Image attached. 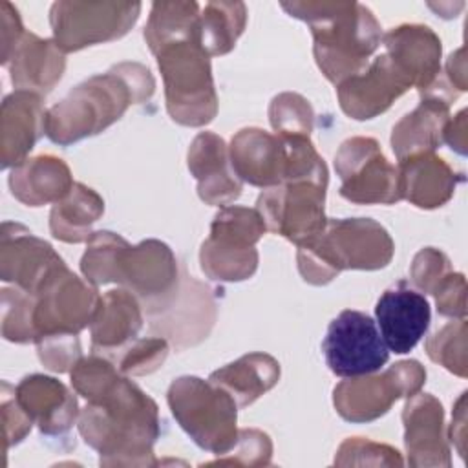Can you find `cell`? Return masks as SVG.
Here are the masks:
<instances>
[{
    "instance_id": "cell-18",
    "label": "cell",
    "mask_w": 468,
    "mask_h": 468,
    "mask_svg": "<svg viewBox=\"0 0 468 468\" xmlns=\"http://www.w3.org/2000/svg\"><path fill=\"white\" fill-rule=\"evenodd\" d=\"M229 159L234 174L254 186L272 188L285 179L283 141L260 128L239 130L232 137Z\"/></svg>"
},
{
    "instance_id": "cell-14",
    "label": "cell",
    "mask_w": 468,
    "mask_h": 468,
    "mask_svg": "<svg viewBox=\"0 0 468 468\" xmlns=\"http://www.w3.org/2000/svg\"><path fill=\"white\" fill-rule=\"evenodd\" d=\"M324 199L325 186L316 183H282L260 194L256 210L261 214L269 230L302 245L325 229Z\"/></svg>"
},
{
    "instance_id": "cell-41",
    "label": "cell",
    "mask_w": 468,
    "mask_h": 468,
    "mask_svg": "<svg viewBox=\"0 0 468 468\" xmlns=\"http://www.w3.org/2000/svg\"><path fill=\"white\" fill-rule=\"evenodd\" d=\"M2 18V64L7 66L16 44L24 37V27L20 24L18 11L9 2H0Z\"/></svg>"
},
{
    "instance_id": "cell-38",
    "label": "cell",
    "mask_w": 468,
    "mask_h": 468,
    "mask_svg": "<svg viewBox=\"0 0 468 468\" xmlns=\"http://www.w3.org/2000/svg\"><path fill=\"white\" fill-rule=\"evenodd\" d=\"M42 364L57 373L69 371L80 358V346L75 333L49 335L37 340Z\"/></svg>"
},
{
    "instance_id": "cell-15",
    "label": "cell",
    "mask_w": 468,
    "mask_h": 468,
    "mask_svg": "<svg viewBox=\"0 0 468 468\" xmlns=\"http://www.w3.org/2000/svg\"><path fill=\"white\" fill-rule=\"evenodd\" d=\"M410 77L384 53L355 77L340 82L338 101L344 113L353 119H373L411 88Z\"/></svg>"
},
{
    "instance_id": "cell-23",
    "label": "cell",
    "mask_w": 468,
    "mask_h": 468,
    "mask_svg": "<svg viewBox=\"0 0 468 468\" xmlns=\"http://www.w3.org/2000/svg\"><path fill=\"white\" fill-rule=\"evenodd\" d=\"M15 399L46 435L68 431L77 419V399L68 388L44 375H29L15 388Z\"/></svg>"
},
{
    "instance_id": "cell-29",
    "label": "cell",
    "mask_w": 468,
    "mask_h": 468,
    "mask_svg": "<svg viewBox=\"0 0 468 468\" xmlns=\"http://www.w3.org/2000/svg\"><path fill=\"white\" fill-rule=\"evenodd\" d=\"M280 378V364L263 353H250L214 371L210 382L221 386L239 408L252 404Z\"/></svg>"
},
{
    "instance_id": "cell-3",
    "label": "cell",
    "mask_w": 468,
    "mask_h": 468,
    "mask_svg": "<svg viewBox=\"0 0 468 468\" xmlns=\"http://www.w3.org/2000/svg\"><path fill=\"white\" fill-rule=\"evenodd\" d=\"M155 88L148 68L122 62L104 75H95L73 88L58 104L46 112V135L58 144H69L95 135L121 119L133 102L152 97Z\"/></svg>"
},
{
    "instance_id": "cell-6",
    "label": "cell",
    "mask_w": 468,
    "mask_h": 468,
    "mask_svg": "<svg viewBox=\"0 0 468 468\" xmlns=\"http://www.w3.org/2000/svg\"><path fill=\"white\" fill-rule=\"evenodd\" d=\"M165 80L166 110L185 126H203L218 112L208 53L201 40L183 38L159 48L155 53Z\"/></svg>"
},
{
    "instance_id": "cell-12",
    "label": "cell",
    "mask_w": 468,
    "mask_h": 468,
    "mask_svg": "<svg viewBox=\"0 0 468 468\" xmlns=\"http://www.w3.org/2000/svg\"><path fill=\"white\" fill-rule=\"evenodd\" d=\"M33 296L35 342L49 335H77L91 324L101 303L97 289L75 276L66 265H60Z\"/></svg>"
},
{
    "instance_id": "cell-36",
    "label": "cell",
    "mask_w": 468,
    "mask_h": 468,
    "mask_svg": "<svg viewBox=\"0 0 468 468\" xmlns=\"http://www.w3.org/2000/svg\"><path fill=\"white\" fill-rule=\"evenodd\" d=\"M313 108L298 93H282L272 99L269 119L276 135H305L313 130Z\"/></svg>"
},
{
    "instance_id": "cell-2",
    "label": "cell",
    "mask_w": 468,
    "mask_h": 468,
    "mask_svg": "<svg viewBox=\"0 0 468 468\" xmlns=\"http://www.w3.org/2000/svg\"><path fill=\"white\" fill-rule=\"evenodd\" d=\"M79 431L101 464H152L159 435L155 402L122 375L82 410Z\"/></svg>"
},
{
    "instance_id": "cell-21",
    "label": "cell",
    "mask_w": 468,
    "mask_h": 468,
    "mask_svg": "<svg viewBox=\"0 0 468 468\" xmlns=\"http://www.w3.org/2000/svg\"><path fill=\"white\" fill-rule=\"evenodd\" d=\"M188 168L197 179V194L208 205H227L241 194V179L229 166L227 144L210 132H201L188 150Z\"/></svg>"
},
{
    "instance_id": "cell-25",
    "label": "cell",
    "mask_w": 468,
    "mask_h": 468,
    "mask_svg": "<svg viewBox=\"0 0 468 468\" xmlns=\"http://www.w3.org/2000/svg\"><path fill=\"white\" fill-rule=\"evenodd\" d=\"M402 199L411 201L420 208H435L444 205L455 192L461 174H455L450 165L431 152L415 154L399 161Z\"/></svg>"
},
{
    "instance_id": "cell-10",
    "label": "cell",
    "mask_w": 468,
    "mask_h": 468,
    "mask_svg": "<svg viewBox=\"0 0 468 468\" xmlns=\"http://www.w3.org/2000/svg\"><path fill=\"white\" fill-rule=\"evenodd\" d=\"M426 380V371L417 360H402L382 375H362L340 382L333 402L340 417L351 422H367L384 415L400 397L415 395Z\"/></svg>"
},
{
    "instance_id": "cell-20",
    "label": "cell",
    "mask_w": 468,
    "mask_h": 468,
    "mask_svg": "<svg viewBox=\"0 0 468 468\" xmlns=\"http://www.w3.org/2000/svg\"><path fill=\"white\" fill-rule=\"evenodd\" d=\"M388 57L410 77L419 91H426L439 80L441 73V40L420 24H404L393 27L382 37Z\"/></svg>"
},
{
    "instance_id": "cell-30",
    "label": "cell",
    "mask_w": 468,
    "mask_h": 468,
    "mask_svg": "<svg viewBox=\"0 0 468 468\" xmlns=\"http://www.w3.org/2000/svg\"><path fill=\"white\" fill-rule=\"evenodd\" d=\"M104 212V201L101 196L84 186L82 183H75L69 194L55 203L49 216V229L57 239L68 243H80L91 238V225Z\"/></svg>"
},
{
    "instance_id": "cell-40",
    "label": "cell",
    "mask_w": 468,
    "mask_h": 468,
    "mask_svg": "<svg viewBox=\"0 0 468 468\" xmlns=\"http://www.w3.org/2000/svg\"><path fill=\"white\" fill-rule=\"evenodd\" d=\"M464 292H466V282L461 272H448L435 291L431 292L437 302V311L444 316L452 318H464L466 314V303H464Z\"/></svg>"
},
{
    "instance_id": "cell-35",
    "label": "cell",
    "mask_w": 468,
    "mask_h": 468,
    "mask_svg": "<svg viewBox=\"0 0 468 468\" xmlns=\"http://www.w3.org/2000/svg\"><path fill=\"white\" fill-rule=\"evenodd\" d=\"M426 351L433 362L448 371L466 377V322L464 318L444 325L428 342Z\"/></svg>"
},
{
    "instance_id": "cell-13",
    "label": "cell",
    "mask_w": 468,
    "mask_h": 468,
    "mask_svg": "<svg viewBox=\"0 0 468 468\" xmlns=\"http://www.w3.org/2000/svg\"><path fill=\"white\" fill-rule=\"evenodd\" d=\"M335 168L342 177V197L353 203L391 205L402 199L399 168L388 163L371 137L344 141L335 155Z\"/></svg>"
},
{
    "instance_id": "cell-27",
    "label": "cell",
    "mask_w": 468,
    "mask_h": 468,
    "mask_svg": "<svg viewBox=\"0 0 468 468\" xmlns=\"http://www.w3.org/2000/svg\"><path fill=\"white\" fill-rule=\"evenodd\" d=\"M73 185L68 165L53 155L26 159L9 176L13 196L29 207H40L51 201L58 203L69 194Z\"/></svg>"
},
{
    "instance_id": "cell-22",
    "label": "cell",
    "mask_w": 468,
    "mask_h": 468,
    "mask_svg": "<svg viewBox=\"0 0 468 468\" xmlns=\"http://www.w3.org/2000/svg\"><path fill=\"white\" fill-rule=\"evenodd\" d=\"M42 133H46V112L40 97L24 90L7 95L0 122L2 166L15 168L22 165Z\"/></svg>"
},
{
    "instance_id": "cell-31",
    "label": "cell",
    "mask_w": 468,
    "mask_h": 468,
    "mask_svg": "<svg viewBox=\"0 0 468 468\" xmlns=\"http://www.w3.org/2000/svg\"><path fill=\"white\" fill-rule=\"evenodd\" d=\"M194 37L199 38V5L196 2H154L144 26V40L152 53L168 42Z\"/></svg>"
},
{
    "instance_id": "cell-19",
    "label": "cell",
    "mask_w": 468,
    "mask_h": 468,
    "mask_svg": "<svg viewBox=\"0 0 468 468\" xmlns=\"http://www.w3.org/2000/svg\"><path fill=\"white\" fill-rule=\"evenodd\" d=\"M442 406L430 393H415L404 406L408 461L413 466H450V450L442 430Z\"/></svg>"
},
{
    "instance_id": "cell-39",
    "label": "cell",
    "mask_w": 468,
    "mask_h": 468,
    "mask_svg": "<svg viewBox=\"0 0 468 468\" xmlns=\"http://www.w3.org/2000/svg\"><path fill=\"white\" fill-rule=\"evenodd\" d=\"M452 269H450L448 258L441 250L433 247H426L415 256L410 274L419 289H422L424 292H433L439 282Z\"/></svg>"
},
{
    "instance_id": "cell-33",
    "label": "cell",
    "mask_w": 468,
    "mask_h": 468,
    "mask_svg": "<svg viewBox=\"0 0 468 468\" xmlns=\"http://www.w3.org/2000/svg\"><path fill=\"white\" fill-rule=\"evenodd\" d=\"M168 355V344L161 336L135 338L115 353L108 355L122 375H146L155 371Z\"/></svg>"
},
{
    "instance_id": "cell-42",
    "label": "cell",
    "mask_w": 468,
    "mask_h": 468,
    "mask_svg": "<svg viewBox=\"0 0 468 468\" xmlns=\"http://www.w3.org/2000/svg\"><path fill=\"white\" fill-rule=\"evenodd\" d=\"M466 112L461 110L453 121H448L442 130V141L448 143L455 152L466 154Z\"/></svg>"
},
{
    "instance_id": "cell-8",
    "label": "cell",
    "mask_w": 468,
    "mask_h": 468,
    "mask_svg": "<svg viewBox=\"0 0 468 468\" xmlns=\"http://www.w3.org/2000/svg\"><path fill=\"white\" fill-rule=\"evenodd\" d=\"M267 225L256 208L225 207L210 227V238L203 241L199 261L203 272L219 282H241L258 267L256 241Z\"/></svg>"
},
{
    "instance_id": "cell-37",
    "label": "cell",
    "mask_w": 468,
    "mask_h": 468,
    "mask_svg": "<svg viewBox=\"0 0 468 468\" xmlns=\"http://www.w3.org/2000/svg\"><path fill=\"white\" fill-rule=\"evenodd\" d=\"M121 375L122 373L110 358L93 353L88 358H79L71 367V384L77 393L93 400L101 397Z\"/></svg>"
},
{
    "instance_id": "cell-32",
    "label": "cell",
    "mask_w": 468,
    "mask_h": 468,
    "mask_svg": "<svg viewBox=\"0 0 468 468\" xmlns=\"http://www.w3.org/2000/svg\"><path fill=\"white\" fill-rule=\"evenodd\" d=\"M247 7L243 2H208L199 15V38L208 55H225L243 33Z\"/></svg>"
},
{
    "instance_id": "cell-26",
    "label": "cell",
    "mask_w": 468,
    "mask_h": 468,
    "mask_svg": "<svg viewBox=\"0 0 468 468\" xmlns=\"http://www.w3.org/2000/svg\"><path fill=\"white\" fill-rule=\"evenodd\" d=\"M91 351L102 356L115 353L137 338L143 316L137 298L126 291H108L91 320Z\"/></svg>"
},
{
    "instance_id": "cell-16",
    "label": "cell",
    "mask_w": 468,
    "mask_h": 468,
    "mask_svg": "<svg viewBox=\"0 0 468 468\" xmlns=\"http://www.w3.org/2000/svg\"><path fill=\"white\" fill-rule=\"evenodd\" d=\"M0 274L4 282L35 294L64 265L53 247L18 223H4L0 234Z\"/></svg>"
},
{
    "instance_id": "cell-9",
    "label": "cell",
    "mask_w": 468,
    "mask_h": 468,
    "mask_svg": "<svg viewBox=\"0 0 468 468\" xmlns=\"http://www.w3.org/2000/svg\"><path fill=\"white\" fill-rule=\"evenodd\" d=\"M139 2H55L49 11L53 40L64 51L121 38L135 24Z\"/></svg>"
},
{
    "instance_id": "cell-24",
    "label": "cell",
    "mask_w": 468,
    "mask_h": 468,
    "mask_svg": "<svg viewBox=\"0 0 468 468\" xmlns=\"http://www.w3.org/2000/svg\"><path fill=\"white\" fill-rule=\"evenodd\" d=\"M9 60L13 86L37 95L51 91L66 68L64 51L57 42L33 33H24Z\"/></svg>"
},
{
    "instance_id": "cell-11",
    "label": "cell",
    "mask_w": 468,
    "mask_h": 468,
    "mask_svg": "<svg viewBox=\"0 0 468 468\" xmlns=\"http://www.w3.org/2000/svg\"><path fill=\"white\" fill-rule=\"evenodd\" d=\"M322 351L329 369L344 378L377 373L389 358L377 322L355 309H344L331 320Z\"/></svg>"
},
{
    "instance_id": "cell-17",
    "label": "cell",
    "mask_w": 468,
    "mask_h": 468,
    "mask_svg": "<svg viewBox=\"0 0 468 468\" xmlns=\"http://www.w3.org/2000/svg\"><path fill=\"white\" fill-rule=\"evenodd\" d=\"M384 344L397 355L410 353L426 335L431 320L424 294L410 289L404 280L382 292L375 307Z\"/></svg>"
},
{
    "instance_id": "cell-28",
    "label": "cell",
    "mask_w": 468,
    "mask_h": 468,
    "mask_svg": "<svg viewBox=\"0 0 468 468\" xmlns=\"http://www.w3.org/2000/svg\"><path fill=\"white\" fill-rule=\"evenodd\" d=\"M450 102L442 97L422 95V102L404 115L391 133V146L399 161L424 152H433L442 143V130L450 121Z\"/></svg>"
},
{
    "instance_id": "cell-7",
    "label": "cell",
    "mask_w": 468,
    "mask_h": 468,
    "mask_svg": "<svg viewBox=\"0 0 468 468\" xmlns=\"http://www.w3.org/2000/svg\"><path fill=\"white\" fill-rule=\"evenodd\" d=\"M168 406L199 448L229 453L236 444L238 404L221 386L197 377H179L168 389Z\"/></svg>"
},
{
    "instance_id": "cell-43",
    "label": "cell",
    "mask_w": 468,
    "mask_h": 468,
    "mask_svg": "<svg viewBox=\"0 0 468 468\" xmlns=\"http://www.w3.org/2000/svg\"><path fill=\"white\" fill-rule=\"evenodd\" d=\"M448 69V77L452 80V84H455V88L459 91L466 90V69H464V48H461L457 53H452L446 64Z\"/></svg>"
},
{
    "instance_id": "cell-4",
    "label": "cell",
    "mask_w": 468,
    "mask_h": 468,
    "mask_svg": "<svg viewBox=\"0 0 468 468\" xmlns=\"http://www.w3.org/2000/svg\"><path fill=\"white\" fill-rule=\"evenodd\" d=\"M282 7L309 24L316 64L336 86L360 73L380 44V24L362 4L282 2Z\"/></svg>"
},
{
    "instance_id": "cell-5",
    "label": "cell",
    "mask_w": 468,
    "mask_h": 468,
    "mask_svg": "<svg viewBox=\"0 0 468 468\" xmlns=\"http://www.w3.org/2000/svg\"><path fill=\"white\" fill-rule=\"evenodd\" d=\"M388 230L369 218L327 219L325 229L298 245V269L313 285L329 283L344 269H382L391 261Z\"/></svg>"
},
{
    "instance_id": "cell-34",
    "label": "cell",
    "mask_w": 468,
    "mask_h": 468,
    "mask_svg": "<svg viewBox=\"0 0 468 468\" xmlns=\"http://www.w3.org/2000/svg\"><path fill=\"white\" fill-rule=\"evenodd\" d=\"M33 305H35V296L20 287L2 291L4 338L18 344L35 342L37 335L33 327Z\"/></svg>"
},
{
    "instance_id": "cell-1",
    "label": "cell",
    "mask_w": 468,
    "mask_h": 468,
    "mask_svg": "<svg viewBox=\"0 0 468 468\" xmlns=\"http://www.w3.org/2000/svg\"><path fill=\"white\" fill-rule=\"evenodd\" d=\"M93 285L115 282L144 303L148 316L165 311L179 291L177 263L168 245L146 239L132 247L110 230L93 232L80 260Z\"/></svg>"
}]
</instances>
